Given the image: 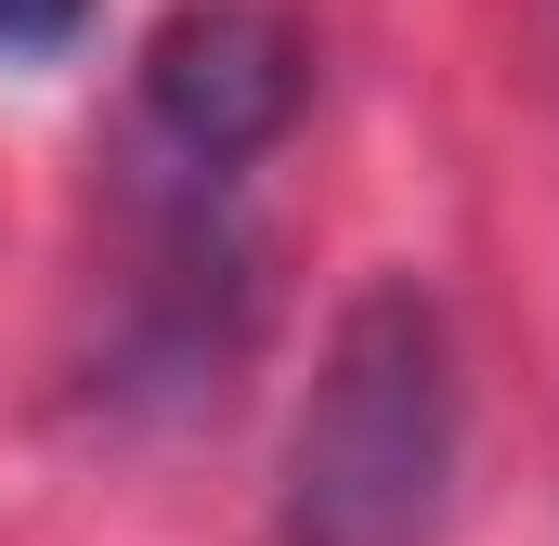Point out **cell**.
Segmentation results:
<instances>
[{
  "label": "cell",
  "instance_id": "obj_1",
  "mask_svg": "<svg viewBox=\"0 0 559 546\" xmlns=\"http://www.w3.org/2000/svg\"><path fill=\"white\" fill-rule=\"evenodd\" d=\"M455 325L417 273H365L286 416V546H442L455 508Z\"/></svg>",
  "mask_w": 559,
  "mask_h": 546
},
{
  "label": "cell",
  "instance_id": "obj_2",
  "mask_svg": "<svg viewBox=\"0 0 559 546\" xmlns=\"http://www.w3.org/2000/svg\"><path fill=\"white\" fill-rule=\"evenodd\" d=\"M299 105H312V39L274 0H182L143 39V143L209 195L248 156H274Z\"/></svg>",
  "mask_w": 559,
  "mask_h": 546
},
{
  "label": "cell",
  "instance_id": "obj_3",
  "mask_svg": "<svg viewBox=\"0 0 559 546\" xmlns=\"http://www.w3.org/2000/svg\"><path fill=\"white\" fill-rule=\"evenodd\" d=\"M92 39V0H0V66H52Z\"/></svg>",
  "mask_w": 559,
  "mask_h": 546
}]
</instances>
